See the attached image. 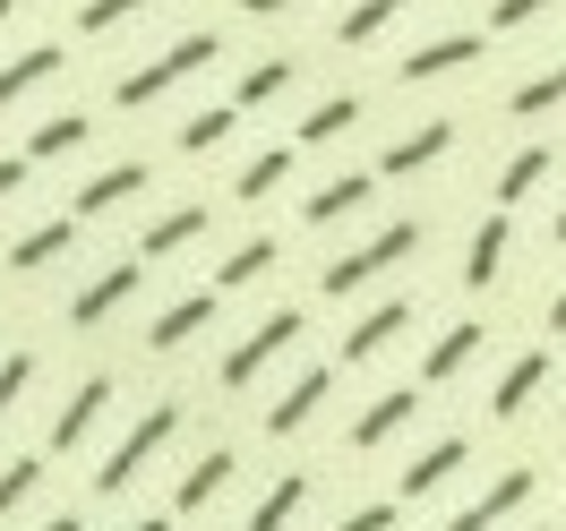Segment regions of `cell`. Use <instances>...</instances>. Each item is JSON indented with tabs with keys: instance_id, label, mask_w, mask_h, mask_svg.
<instances>
[{
	"instance_id": "cell-1",
	"label": "cell",
	"mask_w": 566,
	"mask_h": 531,
	"mask_svg": "<svg viewBox=\"0 0 566 531\" xmlns=\"http://www.w3.org/2000/svg\"><path fill=\"white\" fill-rule=\"evenodd\" d=\"M412 248H421V223H387L378 241H360L353 257H335L318 291H335V300H344V291H360V284H369V275H387V266H403Z\"/></svg>"
},
{
	"instance_id": "cell-2",
	"label": "cell",
	"mask_w": 566,
	"mask_h": 531,
	"mask_svg": "<svg viewBox=\"0 0 566 531\" xmlns=\"http://www.w3.org/2000/svg\"><path fill=\"white\" fill-rule=\"evenodd\" d=\"M214 52H223V43H214V35H180L172 52H164V61H146V70H129V77H120V86H112V95H120V104L138 111V104H155L164 86H180V77H189V70H207Z\"/></svg>"
},
{
	"instance_id": "cell-3",
	"label": "cell",
	"mask_w": 566,
	"mask_h": 531,
	"mask_svg": "<svg viewBox=\"0 0 566 531\" xmlns=\"http://www.w3.org/2000/svg\"><path fill=\"white\" fill-rule=\"evenodd\" d=\"M172 428H180V412H172V403H155V412H146V421H138V428H129V437H120V446L104 455V471H95V489H112V497H120V489H129V480L146 471V455H155V446L172 437Z\"/></svg>"
},
{
	"instance_id": "cell-4",
	"label": "cell",
	"mask_w": 566,
	"mask_h": 531,
	"mask_svg": "<svg viewBox=\"0 0 566 531\" xmlns=\"http://www.w3.org/2000/svg\"><path fill=\"white\" fill-rule=\"evenodd\" d=\"M292 334H301V309H275V318L258 326V334H249L241 352L223 360V386H249V378H258V369H266V360H275L283 343H292Z\"/></svg>"
},
{
	"instance_id": "cell-5",
	"label": "cell",
	"mask_w": 566,
	"mask_h": 531,
	"mask_svg": "<svg viewBox=\"0 0 566 531\" xmlns=\"http://www.w3.org/2000/svg\"><path fill=\"white\" fill-rule=\"evenodd\" d=\"M447 146H455V120H421V129H412V138H395L387 155H378V172H421V163H438V155H447Z\"/></svg>"
},
{
	"instance_id": "cell-6",
	"label": "cell",
	"mask_w": 566,
	"mask_h": 531,
	"mask_svg": "<svg viewBox=\"0 0 566 531\" xmlns=\"http://www.w3.org/2000/svg\"><path fill=\"white\" fill-rule=\"evenodd\" d=\"M524 497H532V471H506V480H497L490 497H472V506H463V514H455L447 531H490V523H506V514H515Z\"/></svg>"
},
{
	"instance_id": "cell-7",
	"label": "cell",
	"mask_w": 566,
	"mask_h": 531,
	"mask_svg": "<svg viewBox=\"0 0 566 531\" xmlns=\"http://www.w3.org/2000/svg\"><path fill=\"white\" fill-rule=\"evenodd\" d=\"M129 291H138V266H112V275H95V284H86V291L70 300V318H77V326H104L112 309L129 300Z\"/></svg>"
},
{
	"instance_id": "cell-8",
	"label": "cell",
	"mask_w": 566,
	"mask_h": 531,
	"mask_svg": "<svg viewBox=\"0 0 566 531\" xmlns=\"http://www.w3.org/2000/svg\"><path fill=\"white\" fill-rule=\"evenodd\" d=\"M104 403H112V378H86V386L70 394V412H61V421H52V446H61V455H70L77 437H86V428L104 421Z\"/></svg>"
},
{
	"instance_id": "cell-9",
	"label": "cell",
	"mask_w": 566,
	"mask_h": 531,
	"mask_svg": "<svg viewBox=\"0 0 566 531\" xmlns=\"http://www.w3.org/2000/svg\"><path fill=\"white\" fill-rule=\"evenodd\" d=\"M497 266H506V214H490V223L472 232V248H463V284L490 291V284H497Z\"/></svg>"
},
{
	"instance_id": "cell-10",
	"label": "cell",
	"mask_w": 566,
	"mask_h": 531,
	"mask_svg": "<svg viewBox=\"0 0 566 531\" xmlns=\"http://www.w3.org/2000/svg\"><path fill=\"white\" fill-rule=\"evenodd\" d=\"M481 352V326L463 318V326H447V334H438V343H429V360H421V386H447V378H455L463 360Z\"/></svg>"
},
{
	"instance_id": "cell-11",
	"label": "cell",
	"mask_w": 566,
	"mask_h": 531,
	"mask_svg": "<svg viewBox=\"0 0 566 531\" xmlns=\"http://www.w3.org/2000/svg\"><path fill=\"white\" fill-rule=\"evenodd\" d=\"M541 378H549V352H524V360H515V369H506V378H497L490 412H497V421H515V412H524L532 394H541Z\"/></svg>"
},
{
	"instance_id": "cell-12",
	"label": "cell",
	"mask_w": 566,
	"mask_h": 531,
	"mask_svg": "<svg viewBox=\"0 0 566 531\" xmlns=\"http://www.w3.org/2000/svg\"><path fill=\"white\" fill-rule=\"evenodd\" d=\"M463 61H481V35H438V43H421V52L403 61V77L421 86V77H447V70H463Z\"/></svg>"
},
{
	"instance_id": "cell-13",
	"label": "cell",
	"mask_w": 566,
	"mask_h": 531,
	"mask_svg": "<svg viewBox=\"0 0 566 531\" xmlns=\"http://www.w3.org/2000/svg\"><path fill=\"white\" fill-rule=\"evenodd\" d=\"M403 326H412V309H403V300H387V309H369V318H360L353 334H344V360H369V352H387V343L403 334Z\"/></svg>"
},
{
	"instance_id": "cell-14",
	"label": "cell",
	"mask_w": 566,
	"mask_h": 531,
	"mask_svg": "<svg viewBox=\"0 0 566 531\" xmlns=\"http://www.w3.org/2000/svg\"><path fill=\"white\" fill-rule=\"evenodd\" d=\"M207 318H214V291H189V300H172V309L155 318V334H146V343H155V352H172V343H189Z\"/></svg>"
},
{
	"instance_id": "cell-15",
	"label": "cell",
	"mask_w": 566,
	"mask_h": 531,
	"mask_svg": "<svg viewBox=\"0 0 566 531\" xmlns=\"http://www.w3.org/2000/svg\"><path fill=\"white\" fill-rule=\"evenodd\" d=\"M138 189H146V163H112V172H95L77 189V214H104V206H120V198H138Z\"/></svg>"
},
{
	"instance_id": "cell-16",
	"label": "cell",
	"mask_w": 566,
	"mask_h": 531,
	"mask_svg": "<svg viewBox=\"0 0 566 531\" xmlns=\"http://www.w3.org/2000/svg\"><path fill=\"white\" fill-rule=\"evenodd\" d=\"M207 232V206H172L164 223H146V241H138V257H172V248H189Z\"/></svg>"
},
{
	"instance_id": "cell-17",
	"label": "cell",
	"mask_w": 566,
	"mask_h": 531,
	"mask_svg": "<svg viewBox=\"0 0 566 531\" xmlns=\"http://www.w3.org/2000/svg\"><path fill=\"white\" fill-rule=\"evenodd\" d=\"M455 471H463V437H438V446H429V455L412 463V471H403V497H429V489H447Z\"/></svg>"
},
{
	"instance_id": "cell-18",
	"label": "cell",
	"mask_w": 566,
	"mask_h": 531,
	"mask_svg": "<svg viewBox=\"0 0 566 531\" xmlns=\"http://www.w3.org/2000/svg\"><path fill=\"white\" fill-rule=\"evenodd\" d=\"M318 403H326V369H310V378H292V394L266 412V428H275V437H292V428H310V412H318Z\"/></svg>"
},
{
	"instance_id": "cell-19",
	"label": "cell",
	"mask_w": 566,
	"mask_h": 531,
	"mask_svg": "<svg viewBox=\"0 0 566 531\" xmlns=\"http://www.w3.org/2000/svg\"><path fill=\"white\" fill-rule=\"evenodd\" d=\"M412 403H421V394H378V403H369V412L353 421V446H387L395 428L412 421Z\"/></svg>"
},
{
	"instance_id": "cell-20",
	"label": "cell",
	"mask_w": 566,
	"mask_h": 531,
	"mask_svg": "<svg viewBox=\"0 0 566 531\" xmlns=\"http://www.w3.org/2000/svg\"><path fill=\"white\" fill-rule=\"evenodd\" d=\"M52 70H61V52H52V43H35V52H18V61L0 70V111L18 104L27 86H43V77H52Z\"/></svg>"
},
{
	"instance_id": "cell-21",
	"label": "cell",
	"mask_w": 566,
	"mask_h": 531,
	"mask_svg": "<svg viewBox=\"0 0 566 531\" xmlns=\"http://www.w3.org/2000/svg\"><path fill=\"white\" fill-rule=\"evenodd\" d=\"M301 497H310V480H301V471H283L275 489L258 497V514H249V531H283L292 514H301Z\"/></svg>"
},
{
	"instance_id": "cell-22",
	"label": "cell",
	"mask_w": 566,
	"mask_h": 531,
	"mask_svg": "<svg viewBox=\"0 0 566 531\" xmlns=\"http://www.w3.org/2000/svg\"><path fill=\"white\" fill-rule=\"evenodd\" d=\"M353 206H369V172H344V180H326L318 198H310V223H344Z\"/></svg>"
},
{
	"instance_id": "cell-23",
	"label": "cell",
	"mask_w": 566,
	"mask_h": 531,
	"mask_svg": "<svg viewBox=\"0 0 566 531\" xmlns=\"http://www.w3.org/2000/svg\"><path fill=\"white\" fill-rule=\"evenodd\" d=\"M541 180H549V146H524V155H515V163L497 172V206H515V198H532Z\"/></svg>"
},
{
	"instance_id": "cell-24",
	"label": "cell",
	"mask_w": 566,
	"mask_h": 531,
	"mask_svg": "<svg viewBox=\"0 0 566 531\" xmlns=\"http://www.w3.org/2000/svg\"><path fill=\"white\" fill-rule=\"evenodd\" d=\"M232 120H241V104H214V111H189V129H180V155H214V146L232 138Z\"/></svg>"
},
{
	"instance_id": "cell-25",
	"label": "cell",
	"mask_w": 566,
	"mask_h": 531,
	"mask_svg": "<svg viewBox=\"0 0 566 531\" xmlns=\"http://www.w3.org/2000/svg\"><path fill=\"white\" fill-rule=\"evenodd\" d=\"M275 266V241H241L232 257H223V275H214V291H241V284H258Z\"/></svg>"
},
{
	"instance_id": "cell-26",
	"label": "cell",
	"mask_w": 566,
	"mask_h": 531,
	"mask_svg": "<svg viewBox=\"0 0 566 531\" xmlns=\"http://www.w3.org/2000/svg\"><path fill=\"white\" fill-rule=\"evenodd\" d=\"M223 480H232V455H223V446H214V455L198 463V471H189V480H180V497H172V506H180V514H198V506H207V497L223 489Z\"/></svg>"
},
{
	"instance_id": "cell-27",
	"label": "cell",
	"mask_w": 566,
	"mask_h": 531,
	"mask_svg": "<svg viewBox=\"0 0 566 531\" xmlns=\"http://www.w3.org/2000/svg\"><path fill=\"white\" fill-rule=\"evenodd\" d=\"M70 241H77V214H70V223H43V232H27V241L9 248V266H52Z\"/></svg>"
},
{
	"instance_id": "cell-28",
	"label": "cell",
	"mask_w": 566,
	"mask_h": 531,
	"mask_svg": "<svg viewBox=\"0 0 566 531\" xmlns=\"http://www.w3.org/2000/svg\"><path fill=\"white\" fill-rule=\"evenodd\" d=\"M95 138V129H86V111H61V120H43L35 129V146H27V155H35V163H52V155H70V146H86Z\"/></svg>"
},
{
	"instance_id": "cell-29",
	"label": "cell",
	"mask_w": 566,
	"mask_h": 531,
	"mask_svg": "<svg viewBox=\"0 0 566 531\" xmlns=\"http://www.w3.org/2000/svg\"><path fill=\"white\" fill-rule=\"evenodd\" d=\"M360 120V95H335V104H318L310 120H301V146H326V138H344Z\"/></svg>"
},
{
	"instance_id": "cell-30",
	"label": "cell",
	"mask_w": 566,
	"mask_h": 531,
	"mask_svg": "<svg viewBox=\"0 0 566 531\" xmlns=\"http://www.w3.org/2000/svg\"><path fill=\"white\" fill-rule=\"evenodd\" d=\"M403 9H412V0H360V9H344V26H335V35H344V43H369L387 18H403Z\"/></svg>"
},
{
	"instance_id": "cell-31",
	"label": "cell",
	"mask_w": 566,
	"mask_h": 531,
	"mask_svg": "<svg viewBox=\"0 0 566 531\" xmlns=\"http://www.w3.org/2000/svg\"><path fill=\"white\" fill-rule=\"evenodd\" d=\"M283 86H292V61H258V70H249L241 77V95H232V104H275V95H283Z\"/></svg>"
},
{
	"instance_id": "cell-32",
	"label": "cell",
	"mask_w": 566,
	"mask_h": 531,
	"mask_svg": "<svg viewBox=\"0 0 566 531\" xmlns=\"http://www.w3.org/2000/svg\"><path fill=\"white\" fill-rule=\"evenodd\" d=\"M283 180H292V146H266V155L241 172V198H266V189H283Z\"/></svg>"
},
{
	"instance_id": "cell-33",
	"label": "cell",
	"mask_w": 566,
	"mask_h": 531,
	"mask_svg": "<svg viewBox=\"0 0 566 531\" xmlns=\"http://www.w3.org/2000/svg\"><path fill=\"white\" fill-rule=\"evenodd\" d=\"M558 104H566V61H558V70H541L532 86H515V111H524V120H532V111H558Z\"/></svg>"
},
{
	"instance_id": "cell-34",
	"label": "cell",
	"mask_w": 566,
	"mask_h": 531,
	"mask_svg": "<svg viewBox=\"0 0 566 531\" xmlns=\"http://www.w3.org/2000/svg\"><path fill=\"white\" fill-rule=\"evenodd\" d=\"M129 9H155V0H86V9H77V26H86V35H104V26H120Z\"/></svg>"
},
{
	"instance_id": "cell-35",
	"label": "cell",
	"mask_w": 566,
	"mask_h": 531,
	"mask_svg": "<svg viewBox=\"0 0 566 531\" xmlns=\"http://www.w3.org/2000/svg\"><path fill=\"white\" fill-rule=\"evenodd\" d=\"M27 378H35V360H27V352H9V360H0V421L18 412V394H27Z\"/></svg>"
},
{
	"instance_id": "cell-36",
	"label": "cell",
	"mask_w": 566,
	"mask_h": 531,
	"mask_svg": "<svg viewBox=\"0 0 566 531\" xmlns=\"http://www.w3.org/2000/svg\"><path fill=\"white\" fill-rule=\"evenodd\" d=\"M27 489H35V463H9V471H0V514L27 506Z\"/></svg>"
},
{
	"instance_id": "cell-37",
	"label": "cell",
	"mask_w": 566,
	"mask_h": 531,
	"mask_svg": "<svg viewBox=\"0 0 566 531\" xmlns=\"http://www.w3.org/2000/svg\"><path fill=\"white\" fill-rule=\"evenodd\" d=\"M541 9H549V0H497V9H490V26H497V35H506V26H532Z\"/></svg>"
},
{
	"instance_id": "cell-38",
	"label": "cell",
	"mask_w": 566,
	"mask_h": 531,
	"mask_svg": "<svg viewBox=\"0 0 566 531\" xmlns=\"http://www.w3.org/2000/svg\"><path fill=\"white\" fill-rule=\"evenodd\" d=\"M335 531H395V506H360V514H344Z\"/></svg>"
},
{
	"instance_id": "cell-39",
	"label": "cell",
	"mask_w": 566,
	"mask_h": 531,
	"mask_svg": "<svg viewBox=\"0 0 566 531\" xmlns=\"http://www.w3.org/2000/svg\"><path fill=\"white\" fill-rule=\"evenodd\" d=\"M18 189H27V155H9V163H0V198H18Z\"/></svg>"
},
{
	"instance_id": "cell-40",
	"label": "cell",
	"mask_w": 566,
	"mask_h": 531,
	"mask_svg": "<svg viewBox=\"0 0 566 531\" xmlns=\"http://www.w3.org/2000/svg\"><path fill=\"white\" fill-rule=\"evenodd\" d=\"M249 18H283V9H292V0H241Z\"/></svg>"
},
{
	"instance_id": "cell-41",
	"label": "cell",
	"mask_w": 566,
	"mask_h": 531,
	"mask_svg": "<svg viewBox=\"0 0 566 531\" xmlns=\"http://www.w3.org/2000/svg\"><path fill=\"white\" fill-rule=\"evenodd\" d=\"M549 334H566V291H558V300H549Z\"/></svg>"
},
{
	"instance_id": "cell-42",
	"label": "cell",
	"mask_w": 566,
	"mask_h": 531,
	"mask_svg": "<svg viewBox=\"0 0 566 531\" xmlns=\"http://www.w3.org/2000/svg\"><path fill=\"white\" fill-rule=\"evenodd\" d=\"M129 531H172V523H164V514H146V523H129Z\"/></svg>"
},
{
	"instance_id": "cell-43",
	"label": "cell",
	"mask_w": 566,
	"mask_h": 531,
	"mask_svg": "<svg viewBox=\"0 0 566 531\" xmlns=\"http://www.w3.org/2000/svg\"><path fill=\"white\" fill-rule=\"evenodd\" d=\"M43 531H77V514H61V523H43Z\"/></svg>"
},
{
	"instance_id": "cell-44",
	"label": "cell",
	"mask_w": 566,
	"mask_h": 531,
	"mask_svg": "<svg viewBox=\"0 0 566 531\" xmlns=\"http://www.w3.org/2000/svg\"><path fill=\"white\" fill-rule=\"evenodd\" d=\"M558 241H566V206H558Z\"/></svg>"
},
{
	"instance_id": "cell-45",
	"label": "cell",
	"mask_w": 566,
	"mask_h": 531,
	"mask_svg": "<svg viewBox=\"0 0 566 531\" xmlns=\"http://www.w3.org/2000/svg\"><path fill=\"white\" fill-rule=\"evenodd\" d=\"M9 9H18V0H0V18H9Z\"/></svg>"
}]
</instances>
